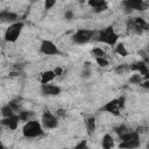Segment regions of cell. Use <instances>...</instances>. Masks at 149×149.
<instances>
[{
  "mask_svg": "<svg viewBox=\"0 0 149 149\" xmlns=\"http://www.w3.org/2000/svg\"><path fill=\"white\" fill-rule=\"evenodd\" d=\"M92 76V70H91V66H90V63H85L81 72H80V77L83 79H90Z\"/></svg>",
  "mask_w": 149,
  "mask_h": 149,
  "instance_id": "22",
  "label": "cell"
},
{
  "mask_svg": "<svg viewBox=\"0 0 149 149\" xmlns=\"http://www.w3.org/2000/svg\"><path fill=\"white\" fill-rule=\"evenodd\" d=\"M122 6L125 7V12L127 14L132 13L133 10H146L148 8V3L143 0H126L122 2Z\"/></svg>",
  "mask_w": 149,
  "mask_h": 149,
  "instance_id": "6",
  "label": "cell"
},
{
  "mask_svg": "<svg viewBox=\"0 0 149 149\" xmlns=\"http://www.w3.org/2000/svg\"><path fill=\"white\" fill-rule=\"evenodd\" d=\"M94 35H95V30L93 29H84V28H80L78 29L76 33H73L72 35V42L74 44H87L90 43L91 41H93L94 38Z\"/></svg>",
  "mask_w": 149,
  "mask_h": 149,
  "instance_id": "4",
  "label": "cell"
},
{
  "mask_svg": "<svg viewBox=\"0 0 149 149\" xmlns=\"http://www.w3.org/2000/svg\"><path fill=\"white\" fill-rule=\"evenodd\" d=\"M91 55L95 58H104L106 57V51L102 49V48H99V47H94L92 50H91Z\"/></svg>",
  "mask_w": 149,
  "mask_h": 149,
  "instance_id": "21",
  "label": "cell"
},
{
  "mask_svg": "<svg viewBox=\"0 0 149 149\" xmlns=\"http://www.w3.org/2000/svg\"><path fill=\"white\" fill-rule=\"evenodd\" d=\"M52 71H54V73H55V76H56V77H57V76H62V74H63V69H62L61 66H56Z\"/></svg>",
  "mask_w": 149,
  "mask_h": 149,
  "instance_id": "32",
  "label": "cell"
},
{
  "mask_svg": "<svg viewBox=\"0 0 149 149\" xmlns=\"http://www.w3.org/2000/svg\"><path fill=\"white\" fill-rule=\"evenodd\" d=\"M129 70L130 71H135L140 76H142L144 79H148L149 69H148V65H147V63L144 61H139V62H135V63L130 64L129 65Z\"/></svg>",
  "mask_w": 149,
  "mask_h": 149,
  "instance_id": "8",
  "label": "cell"
},
{
  "mask_svg": "<svg viewBox=\"0 0 149 149\" xmlns=\"http://www.w3.org/2000/svg\"><path fill=\"white\" fill-rule=\"evenodd\" d=\"M140 134H136L127 141H121L119 144V149H136L140 147Z\"/></svg>",
  "mask_w": 149,
  "mask_h": 149,
  "instance_id": "11",
  "label": "cell"
},
{
  "mask_svg": "<svg viewBox=\"0 0 149 149\" xmlns=\"http://www.w3.org/2000/svg\"><path fill=\"white\" fill-rule=\"evenodd\" d=\"M64 20H66V21H71V20H73L74 19V13H73V10H71V9H66L65 12H64Z\"/></svg>",
  "mask_w": 149,
  "mask_h": 149,
  "instance_id": "29",
  "label": "cell"
},
{
  "mask_svg": "<svg viewBox=\"0 0 149 149\" xmlns=\"http://www.w3.org/2000/svg\"><path fill=\"white\" fill-rule=\"evenodd\" d=\"M55 78H56V76H55L54 71H52V70H47V71H44V72L41 73V79H40V81H41V84H49V83H51Z\"/></svg>",
  "mask_w": 149,
  "mask_h": 149,
  "instance_id": "16",
  "label": "cell"
},
{
  "mask_svg": "<svg viewBox=\"0 0 149 149\" xmlns=\"http://www.w3.org/2000/svg\"><path fill=\"white\" fill-rule=\"evenodd\" d=\"M1 135H2V126L0 125V136H1Z\"/></svg>",
  "mask_w": 149,
  "mask_h": 149,
  "instance_id": "37",
  "label": "cell"
},
{
  "mask_svg": "<svg viewBox=\"0 0 149 149\" xmlns=\"http://www.w3.org/2000/svg\"><path fill=\"white\" fill-rule=\"evenodd\" d=\"M85 123H86V128H87L88 135H92L93 132L95 130V119L93 116H90V118L86 119Z\"/></svg>",
  "mask_w": 149,
  "mask_h": 149,
  "instance_id": "20",
  "label": "cell"
},
{
  "mask_svg": "<svg viewBox=\"0 0 149 149\" xmlns=\"http://www.w3.org/2000/svg\"><path fill=\"white\" fill-rule=\"evenodd\" d=\"M95 63H97L100 68H106V66H108V64H109V62H108V59H107L106 57H104V58H95Z\"/></svg>",
  "mask_w": 149,
  "mask_h": 149,
  "instance_id": "27",
  "label": "cell"
},
{
  "mask_svg": "<svg viewBox=\"0 0 149 149\" xmlns=\"http://www.w3.org/2000/svg\"><path fill=\"white\" fill-rule=\"evenodd\" d=\"M41 125L44 129H55L59 126V120L58 118L52 114L51 112L49 111H45L43 114H42V118H41Z\"/></svg>",
  "mask_w": 149,
  "mask_h": 149,
  "instance_id": "5",
  "label": "cell"
},
{
  "mask_svg": "<svg viewBox=\"0 0 149 149\" xmlns=\"http://www.w3.org/2000/svg\"><path fill=\"white\" fill-rule=\"evenodd\" d=\"M22 134L26 139H36L44 134V128L37 120H30L24 122L22 127Z\"/></svg>",
  "mask_w": 149,
  "mask_h": 149,
  "instance_id": "2",
  "label": "cell"
},
{
  "mask_svg": "<svg viewBox=\"0 0 149 149\" xmlns=\"http://www.w3.org/2000/svg\"><path fill=\"white\" fill-rule=\"evenodd\" d=\"M62 88L55 84H41V93L47 97H56L61 94Z\"/></svg>",
  "mask_w": 149,
  "mask_h": 149,
  "instance_id": "9",
  "label": "cell"
},
{
  "mask_svg": "<svg viewBox=\"0 0 149 149\" xmlns=\"http://www.w3.org/2000/svg\"><path fill=\"white\" fill-rule=\"evenodd\" d=\"M125 104H126V98H125L123 95L120 97V98H118V105H119V108H120V109H123Z\"/></svg>",
  "mask_w": 149,
  "mask_h": 149,
  "instance_id": "31",
  "label": "cell"
},
{
  "mask_svg": "<svg viewBox=\"0 0 149 149\" xmlns=\"http://www.w3.org/2000/svg\"><path fill=\"white\" fill-rule=\"evenodd\" d=\"M55 5H56V1H55V0H47V1L44 2V8L48 10V9H51Z\"/></svg>",
  "mask_w": 149,
  "mask_h": 149,
  "instance_id": "30",
  "label": "cell"
},
{
  "mask_svg": "<svg viewBox=\"0 0 149 149\" xmlns=\"http://www.w3.org/2000/svg\"><path fill=\"white\" fill-rule=\"evenodd\" d=\"M114 51H115V54H118L121 57L128 56V50H127V48L125 47L123 43H116L114 45Z\"/></svg>",
  "mask_w": 149,
  "mask_h": 149,
  "instance_id": "18",
  "label": "cell"
},
{
  "mask_svg": "<svg viewBox=\"0 0 149 149\" xmlns=\"http://www.w3.org/2000/svg\"><path fill=\"white\" fill-rule=\"evenodd\" d=\"M63 149H69V148H63Z\"/></svg>",
  "mask_w": 149,
  "mask_h": 149,
  "instance_id": "38",
  "label": "cell"
},
{
  "mask_svg": "<svg viewBox=\"0 0 149 149\" xmlns=\"http://www.w3.org/2000/svg\"><path fill=\"white\" fill-rule=\"evenodd\" d=\"M23 27H24V23L22 21H17L15 23H12L8 26V28L5 30V34H3V38L6 42H9V43H15L22 30H23Z\"/></svg>",
  "mask_w": 149,
  "mask_h": 149,
  "instance_id": "3",
  "label": "cell"
},
{
  "mask_svg": "<svg viewBox=\"0 0 149 149\" xmlns=\"http://www.w3.org/2000/svg\"><path fill=\"white\" fill-rule=\"evenodd\" d=\"M114 139L109 134H105L101 139V147L102 149H114Z\"/></svg>",
  "mask_w": 149,
  "mask_h": 149,
  "instance_id": "15",
  "label": "cell"
},
{
  "mask_svg": "<svg viewBox=\"0 0 149 149\" xmlns=\"http://www.w3.org/2000/svg\"><path fill=\"white\" fill-rule=\"evenodd\" d=\"M94 41H98L100 43H105L107 45H112L114 47L118 43L119 40V35L114 31L113 27H106L101 30H95V35H94Z\"/></svg>",
  "mask_w": 149,
  "mask_h": 149,
  "instance_id": "1",
  "label": "cell"
},
{
  "mask_svg": "<svg viewBox=\"0 0 149 149\" xmlns=\"http://www.w3.org/2000/svg\"><path fill=\"white\" fill-rule=\"evenodd\" d=\"M135 130H136V133H139V134H142V133H146L147 128H146V127H142V126H140V127H137Z\"/></svg>",
  "mask_w": 149,
  "mask_h": 149,
  "instance_id": "34",
  "label": "cell"
},
{
  "mask_svg": "<svg viewBox=\"0 0 149 149\" xmlns=\"http://www.w3.org/2000/svg\"><path fill=\"white\" fill-rule=\"evenodd\" d=\"M19 21V15L12 10H0V23H15Z\"/></svg>",
  "mask_w": 149,
  "mask_h": 149,
  "instance_id": "10",
  "label": "cell"
},
{
  "mask_svg": "<svg viewBox=\"0 0 149 149\" xmlns=\"http://www.w3.org/2000/svg\"><path fill=\"white\" fill-rule=\"evenodd\" d=\"M0 149H7V148L5 147V144H3L2 142H0Z\"/></svg>",
  "mask_w": 149,
  "mask_h": 149,
  "instance_id": "36",
  "label": "cell"
},
{
  "mask_svg": "<svg viewBox=\"0 0 149 149\" xmlns=\"http://www.w3.org/2000/svg\"><path fill=\"white\" fill-rule=\"evenodd\" d=\"M8 105H9V106L13 108V111H14L16 114H17L20 111H22V106H21V102H20L19 100H16V99H15V100H12V101H9V102H8Z\"/></svg>",
  "mask_w": 149,
  "mask_h": 149,
  "instance_id": "24",
  "label": "cell"
},
{
  "mask_svg": "<svg viewBox=\"0 0 149 149\" xmlns=\"http://www.w3.org/2000/svg\"><path fill=\"white\" fill-rule=\"evenodd\" d=\"M55 115H56L58 119H59V118H63V116H65V111L62 109V108H59V109L56 111V114H55Z\"/></svg>",
  "mask_w": 149,
  "mask_h": 149,
  "instance_id": "33",
  "label": "cell"
},
{
  "mask_svg": "<svg viewBox=\"0 0 149 149\" xmlns=\"http://www.w3.org/2000/svg\"><path fill=\"white\" fill-rule=\"evenodd\" d=\"M19 122H20V120H19L17 114H15L10 118H2L0 120V125L2 127H6V128L10 129V130H15L19 126Z\"/></svg>",
  "mask_w": 149,
  "mask_h": 149,
  "instance_id": "12",
  "label": "cell"
},
{
  "mask_svg": "<svg viewBox=\"0 0 149 149\" xmlns=\"http://www.w3.org/2000/svg\"><path fill=\"white\" fill-rule=\"evenodd\" d=\"M142 81H143V77H142V76H140L137 72L133 73V74L129 77V83H130V84H134V85H140Z\"/></svg>",
  "mask_w": 149,
  "mask_h": 149,
  "instance_id": "23",
  "label": "cell"
},
{
  "mask_svg": "<svg viewBox=\"0 0 149 149\" xmlns=\"http://www.w3.org/2000/svg\"><path fill=\"white\" fill-rule=\"evenodd\" d=\"M140 85H141L142 87H144V88L148 90V88H149V80H148V79H144V81H142Z\"/></svg>",
  "mask_w": 149,
  "mask_h": 149,
  "instance_id": "35",
  "label": "cell"
},
{
  "mask_svg": "<svg viewBox=\"0 0 149 149\" xmlns=\"http://www.w3.org/2000/svg\"><path fill=\"white\" fill-rule=\"evenodd\" d=\"M101 111L104 112H107V113H111L113 115H120V108H119V105H118V99H112L109 100L108 102H106L102 107H101Z\"/></svg>",
  "mask_w": 149,
  "mask_h": 149,
  "instance_id": "13",
  "label": "cell"
},
{
  "mask_svg": "<svg viewBox=\"0 0 149 149\" xmlns=\"http://www.w3.org/2000/svg\"><path fill=\"white\" fill-rule=\"evenodd\" d=\"M114 130H115V133L118 134V136L120 137L121 135H123L125 133H127V132L129 130V128H128V127H126L125 125H120V126H118Z\"/></svg>",
  "mask_w": 149,
  "mask_h": 149,
  "instance_id": "26",
  "label": "cell"
},
{
  "mask_svg": "<svg viewBox=\"0 0 149 149\" xmlns=\"http://www.w3.org/2000/svg\"><path fill=\"white\" fill-rule=\"evenodd\" d=\"M1 115H2V118H10V116H13V115H15L16 113L13 111V108L7 104V105H5V106H2L1 107Z\"/></svg>",
  "mask_w": 149,
  "mask_h": 149,
  "instance_id": "19",
  "label": "cell"
},
{
  "mask_svg": "<svg viewBox=\"0 0 149 149\" xmlns=\"http://www.w3.org/2000/svg\"><path fill=\"white\" fill-rule=\"evenodd\" d=\"M88 5L93 8V10L95 13L105 12L108 8V5H107V2L105 0H90L88 1Z\"/></svg>",
  "mask_w": 149,
  "mask_h": 149,
  "instance_id": "14",
  "label": "cell"
},
{
  "mask_svg": "<svg viewBox=\"0 0 149 149\" xmlns=\"http://www.w3.org/2000/svg\"><path fill=\"white\" fill-rule=\"evenodd\" d=\"M114 71H115L118 74H123V73H126V72H128V71H130V70H129V65H128V64H121V65H118V66L114 69Z\"/></svg>",
  "mask_w": 149,
  "mask_h": 149,
  "instance_id": "25",
  "label": "cell"
},
{
  "mask_svg": "<svg viewBox=\"0 0 149 149\" xmlns=\"http://www.w3.org/2000/svg\"><path fill=\"white\" fill-rule=\"evenodd\" d=\"M73 149H90V147H88L86 140H81V141H79V142L73 147Z\"/></svg>",
  "mask_w": 149,
  "mask_h": 149,
  "instance_id": "28",
  "label": "cell"
},
{
  "mask_svg": "<svg viewBox=\"0 0 149 149\" xmlns=\"http://www.w3.org/2000/svg\"><path fill=\"white\" fill-rule=\"evenodd\" d=\"M17 116H19V120L22 121V122H27V121H30L33 120V116H34V112L33 111H20L17 113Z\"/></svg>",
  "mask_w": 149,
  "mask_h": 149,
  "instance_id": "17",
  "label": "cell"
},
{
  "mask_svg": "<svg viewBox=\"0 0 149 149\" xmlns=\"http://www.w3.org/2000/svg\"><path fill=\"white\" fill-rule=\"evenodd\" d=\"M40 52L45 56H57L61 54L58 47L50 40H43L40 44Z\"/></svg>",
  "mask_w": 149,
  "mask_h": 149,
  "instance_id": "7",
  "label": "cell"
}]
</instances>
